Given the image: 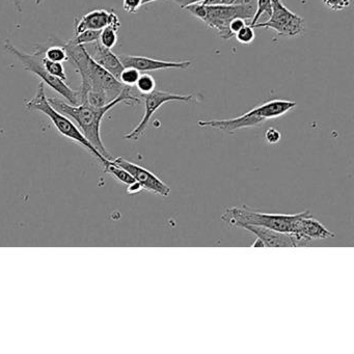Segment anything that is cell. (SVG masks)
Listing matches in <instances>:
<instances>
[{
	"mask_svg": "<svg viewBox=\"0 0 354 354\" xmlns=\"http://www.w3.org/2000/svg\"><path fill=\"white\" fill-rule=\"evenodd\" d=\"M47 99L53 109L71 118L88 142L107 159H111V155L105 148L101 138V123L105 115L120 103H126L127 105L140 104V98L134 94L133 86H127L118 98L102 107L92 106L88 102H82L74 106L59 98Z\"/></svg>",
	"mask_w": 354,
	"mask_h": 354,
	"instance_id": "cell-1",
	"label": "cell"
},
{
	"mask_svg": "<svg viewBox=\"0 0 354 354\" xmlns=\"http://www.w3.org/2000/svg\"><path fill=\"white\" fill-rule=\"evenodd\" d=\"M65 47L68 55V62L75 67L80 74L82 86H80V98H84L88 92L104 93L109 102L120 96L126 86H124L113 74L101 67L88 55L84 45L75 44L73 41L68 42L59 40ZM82 102V101H80Z\"/></svg>",
	"mask_w": 354,
	"mask_h": 354,
	"instance_id": "cell-2",
	"label": "cell"
},
{
	"mask_svg": "<svg viewBox=\"0 0 354 354\" xmlns=\"http://www.w3.org/2000/svg\"><path fill=\"white\" fill-rule=\"evenodd\" d=\"M310 214V210L296 214H274V213H263L254 210L250 207H232L225 209L221 215V219L227 225L236 227L243 225H258L283 233H293L296 223L304 215Z\"/></svg>",
	"mask_w": 354,
	"mask_h": 354,
	"instance_id": "cell-3",
	"label": "cell"
},
{
	"mask_svg": "<svg viewBox=\"0 0 354 354\" xmlns=\"http://www.w3.org/2000/svg\"><path fill=\"white\" fill-rule=\"evenodd\" d=\"M295 107L296 103L293 101L271 100L234 119L198 121V124L200 127L214 128V129L234 133L244 128L259 127L268 120L277 119L293 111Z\"/></svg>",
	"mask_w": 354,
	"mask_h": 354,
	"instance_id": "cell-4",
	"label": "cell"
},
{
	"mask_svg": "<svg viewBox=\"0 0 354 354\" xmlns=\"http://www.w3.org/2000/svg\"><path fill=\"white\" fill-rule=\"evenodd\" d=\"M45 48H46V45H37L36 51L32 55H28V53L18 49L9 39L3 42V49L9 55L15 57L16 59L24 66V70L32 72V74L40 77L45 84L50 86L57 94L61 95L69 104L74 105V106L80 105V101H82L80 90H73L66 84V82L50 75L45 69L44 65H43Z\"/></svg>",
	"mask_w": 354,
	"mask_h": 354,
	"instance_id": "cell-5",
	"label": "cell"
},
{
	"mask_svg": "<svg viewBox=\"0 0 354 354\" xmlns=\"http://www.w3.org/2000/svg\"><path fill=\"white\" fill-rule=\"evenodd\" d=\"M24 107H26V109H28V111H40V113H44V115H47L49 120L53 122V125H55V127L57 128V131H59L62 136L84 147L91 154L97 157L101 162L103 163L107 160V158H105L100 152H98V151L88 142V140L84 138V134L80 132V130L78 129L75 123H73L67 115L59 113L57 109H53V107L49 104L48 99H47L46 95H45L44 82H41L40 84H39L38 88H37L36 96H35L34 98L24 100Z\"/></svg>",
	"mask_w": 354,
	"mask_h": 354,
	"instance_id": "cell-6",
	"label": "cell"
},
{
	"mask_svg": "<svg viewBox=\"0 0 354 354\" xmlns=\"http://www.w3.org/2000/svg\"><path fill=\"white\" fill-rule=\"evenodd\" d=\"M194 17L202 20L209 28H215L219 37L223 40L233 38V34L230 30V24L234 18L252 21L256 12L242 7V6H204L202 3L188 6L185 8Z\"/></svg>",
	"mask_w": 354,
	"mask_h": 354,
	"instance_id": "cell-7",
	"label": "cell"
},
{
	"mask_svg": "<svg viewBox=\"0 0 354 354\" xmlns=\"http://www.w3.org/2000/svg\"><path fill=\"white\" fill-rule=\"evenodd\" d=\"M272 12L268 21L256 24L252 28H270L277 35L287 38L299 36L304 30V20L290 11L281 0H271Z\"/></svg>",
	"mask_w": 354,
	"mask_h": 354,
	"instance_id": "cell-8",
	"label": "cell"
},
{
	"mask_svg": "<svg viewBox=\"0 0 354 354\" xmlns=\"http://www.w3.org/2000/svg\"><path fill=\"white\" fill-rule=\"evenodd\" d=\"M140 98L142 99L146 106L144 117L140 123L129 133L126 134L124 138L129 140H138L140 136H144L148 128L150 120L152 119L154 113L165 103L169 102H184L190 103L194 101V95H178L173 93L161 92L154 90L149 94H140Z\"/></svg>",
	"mask_w": 354,
	"mask_h": 354,
	"instance_id": "cell-9",
	"label": "cell"
},
{
	"mask_svg": "<svg viewBox=\"0 0 354 354\" xmlns=\"http://www.w3.org/2000/svg\"><path fill=\"white\" fill-rule=\"evenodd\" d=\"M113 161L115 165H120V167L126 169L134 178V180L142 186V189L148 190V192L159 194V196H165V198H167L171 194V188L149 169L136 165V163L131 162L127 159L122 158V157L113 159Z\"/></svg>",
	"mask_w": 354,
	"mask_h": 354,
	"instance_id": "cell-10",
	"label": "cell"
},
{
	"mask_svg": "<svg viewBox=\"0 0 354 354\" xmlns=\"http://www.w3.org/2000/svg\"><path fill=\"white\" fill-rule=\"evenodd\" d=\"M242 229L254 234L262 241L264 248H296V246H308L312 242L302 239L293 233H283L258 225H243Z\"/></svg>",
	"mask_w": 354,
	"mask_h": 354,
	"instance_id": "cell-11",
	"label": "cell"
},
{
	"mask_svg": "<svg viewBox=\"0 0 354 354\" xmlns=\"http://www.w3.org/2000/svg\"><path fill=\"white\" fill-rule=\"evenodd\" d=\"M120 61L124 68H134L140 72L158 71V70L181 69L186 70L192 66V62H169L150 59L136 55H120Z\"/></svg>",
	"mask_w": 354,
	"mask_h": 354,
	"instance_id": "cell-12",
	"label": "cell"
},
{
	"mask_svg": "<svg viewBox=\"0 0 354 354\" xmlns=\"http://www.w3.org/2000/svg\"><path fill=\"white\" fill-rule=\"evenodd\" d=\"M113 26L119 30L121 26L119 16L115 13L113 10H94L88 12V14L78 20L75 26V35L80 34L84 30H102L106 26Z\"/></svg>",
	"mask_w": 354,
	"mask_h": 354,
	"instance_id": "cell-13",
	"label": "cell"
},
{
	"mask_svg": "<svg viewBox=\"0 0 354 354\" xmlns=\"http://www.w3.org/2000/svg\"><path fill=\"white\" fill-rule=\"evenodd\" d=\"M84 48L88 51L93 59L101 67L104 68L109 73L113 74L119 80L122 71L124 70L123 64L120 61L119 57L111 51V49L102 46L99 41L84 45Z\"/></svg>",
	"mask_w": 354,
	"mask_h": 354,
	"instance_id": "cell-14",
	"label": "cell"
},
{
	"mask_svg": "<svg viewBox=\"0 0 354 354\" xmlns=\"http://www.w3.org/2000/svg\"><path fill=\"white\" fill-rule=\"evenodd\" d=\"M293 234L310 242L316 239L333 238L335 236V233L329 231L320 221L313 218L310 214L304 215L297 221Z\"/></svg>",
	"mask_w": 354,
	"mask_h": 354,
	"instance_id": "cell-15",
	"label": "cell"
},
{
	"mask_svg": "<svg viewBox=\"0 0 354 354\" xmlns=\"http://www.w3.org/2000/svg\"><path fill=\"white\" fill-rule=\"evenodd\" d=\"M103 165H104L105 173L113 176L115 179L119 180L120 182L125 184V185H129V184L133 183L136 181L134 178L126 169H124L120 165H115L113 159H107L105 162H103Z\"/></svg>",
	"mask_w": 354,
	"mask_h": 354,
	"instance_id": "cell-16",
	"label": "cell"
},
{
	"mask_svg": "<svg viewBox=\"0 0 354 354\" xmlns=\"http://www.w3.org/2000/svg\"><path fill=\"white\" fill-rule=\"evenodd\" d=\"M45 57L50 61L59 62V63L68 62L67 51H66L65 47L59 43V39L55 38V37L51 38L50 46L46 45V48H45Z\"/></svg>",
	"mask_w": 354,
	"mask_h": 354,
	"instance_id": "cell-17",
	"label": "cell"
},
{
	"mask_svg": "<svg viewBox=\"0 0 354 354\" xmlns=\"http://www.w3.org/2000/svg\"><path fill=\"white\" fill-rule=\"evenodd\" d=\"M118 28H113V26H106L101 30L100 38H99V42L101 43L102 46L106 47L109 49H113V47L117 45L118 39Z\"/></svg>",
	"mask_w": 354,
	"mask_h": 354,
	"instance_id": "cell-18",
	"label": "cell"
},
{
	"mask_svg": "<svg viewBox=\"0 0 354 354\" xmlns=\"http://www.w3.org/2000/svg\"><path fill=\"white\" fill-rule=\"evenodd\" d=\"M43 65H44L45 69L48 72L50 75L55 76V77L59 78L63 82H67L68 76L65 72V68H64L63 64L59 62H53L50 59H46L44 57L43 59Z\"/></svg>",
	"mask_w": 354,
	"mask_h": 354,
	"instance_id": "cell-19",
	"label": "cell"
},
{
	"mask_svg": "<svg viewBox=\"0 0 354 354\" xmlns=\"http://www.w3.org/2000/svg\"><path fill=\"white\" fill-rule=\"evenodd\" d=\"M136 90L140 94H149L156 88V82L150 74H142L136 84Z\"/></svg>",
	"mask_w": 354,
	"mask_h": 354,
	"instance_id": "cell-20",
	"label": "cell"
},
{
	"mask_svg": "<svg viewBox=\"0 0 354 354\" xmlns=\"http://www.w3.org/2000/svg\"><path fill=\"white\" fill-rule=\"evenodd\" d=\"M100 34L101 30H84V32H80V34L75 35V37L72 39V41H73L75 44L78 45L91 44V43L99 41Z\"/></svg>",
	"mask_w": 354,
	"mask_h": 354,
	"instance_id": "cell-21",
	"label": "cell"
},
{
	"mask_svg": "<svg viewBox=\"0 0 354 354\" xmlns=\"http://www.w3.org/2000/svg\"><path fill=\"white\" fill-rule=\"evenodd\" d=\"M271 12H272V1L271 0H258L257 1L256 14L250 21V26L252 28L254 24H258L261 16L264 15V14H267L270 17Z\"/></svg>",
	"mask_w": 354,
	"mask_h": 354,
	"instance_id": "cell-22",
	"label": "cell"
},
{
	"mask_svg": "<svg viewBox=\"0 0 354 354\" xmlns=\"http://www.w3.org/2000/svg\"><path fill=\"white\" fill-rule=\"evenodd\" d=\"M140 76V73L138 70L134 69V68H124L121 75H120L119 80L124 86H134L136 82H138Z\"/></svg>",
	"mask_w": 354,
	"mask_h": 354,
	"instance_id": "cell-23",
	"label": "cell"
},
{
	"mask_svg": "<svg viewBox=\"0 0 354 354\" xmlns=\"http://www.w3.org/2000/svg\"><path fill=\"white\" fill-rule=\"evenodd\" d=\"M234 37H235L236 40H237L238 43H240V44L250 45L254 42L256 35H254V28L246 24L241 30H238Z\"/></svg>",
	"mask_w": 354,
	"mask_h": 354,
	"instance_id": "cell-24",
	"label": "cell"
},
{
	"mask_svg": "<svg viewBox=\"0 0 354 354\" xmlns=\"http://www.w3.org/2000/svg\"><path fill=\"white\" fill-rule=\"evenodd\" d=\"M323 5L331 11H344L351 5V0H322Z\"/></svg>",
	"mask_w": 354,
	"mask_h": 354,
	"instance_id": "cell-25",
	"label": "cell"
},
{
	"mask_svg": "<svg viewBox=\"0 0 354 354\" xmlns=\"http://www.w3.org/2000/svg\"><path fill=\"white\" fill-rule=\"evenodd\" d=\"M257 1L258 0H223V5L242 6V7L248 8V9L256 12Z\"/></svg>",
	"mask_w": 354,
	"mask_h": 354,
	"instance_id": "cell-26",
	"label": "cell"
},
{
	"mask_svg": "<svg viewBox=\"0 0 354 354\" xmlns=\"http://www.w3.org/2000/svg\"><path fill=\"white\" fill-rule=\"evenodd\" d=\"M142 6V0H123L124 11L129 14H136Z\"/></svg>",
	"mask_w": 354,
	"mask_h": 354,
	"instance_id": "cell-27",
	"label": "cell"
},
{
	"mask_svg": "<svg viewBox=\"0 0 354 354\" xmlns=\"http://www.w3.org/2000/svg\"><path fill=\"white\" fill-rule=\"evenodd\" d=\"M281 132L275 128H269L265 133V138H266L267 142L270 145L277 144L281 140Z\"/></svg>",
	"mask_w": 354,
	"mask_h": 354,
	"instance_id": "cell-28",
	"label": "cell"
},
{
	"mask_svg": "<svg viewBox=\"0 0 354 354\" xmlns=\"http://www.w3.org/2000/svg\"><path fill=\"white\" fill-rule=\"evenodd\" d=\"M244 26H246V21L244 19H242V18H234L233 20H232L231 24H230V30H231L232 34H233V36H235L236 32H238V30H241L242 28H243Z\"/></svg>",
	"mask_w": 354,
	"mask_h": 354,
	"instance_id": "cell-29",
	"label": "cell"
},
{
	"mask_svg": "<svg viewBox=\"0 0 354 354\" xmlns=\"http://www.w3.org/2000/svg\"><path fill=\"white\" fill-rule=\"evenodd\" d=\"M180 7L185 9L188 6L196 5V3H204L205 0H174Z\"/></svg>",
	"mask_w": 354,
	"mask_h": 354,
	"instance_id": "cell-30",
	"label": "cell"
},
{
	"mask_svg": "<svg viewBox=\"0 0 354 354\" xmlns=\"http://www.w3.org/2000/svg\"><path fill=\"white\" fill-rule=\"evenodd\" d=\"M142 186L138 183V181H134L133 183L127 185V194H136L138 192H142Z\"/></svg>",
	"mask_w": 354,
	"mask_h": 354,
	"instance_id": "cell-31",
	"label": "cell"
},
{
	"mask_svg": "<svg viewBox=\"0 0 354 354\" xmlns=\"http://www.w3.org/2000/svg\"><path fill=\"white\" fill-rule=\"evenodd\" d=\"M13 5L17 13H22V12H24V8H22V0H13Z\"/></svg>",
	"mask_w": 354,
	"mask_h": 354,
	"instance_id": "cell-32",
	"label": "cell"
},
{
	"mask_svg": "<svg viewBox=\"0 0 354 354\" xmlns=\"http://www.w3.org/2000/svg\"><path fill=\"white\" fill-rule=\"evenodd\" d=\"M223 0H205L202 5L204 6H218L223 5Z\"/></svg>",
	"mask_w": 354,
	"mask_h": 354,
	"instance_id": "cell-33",
	"label": "cell"
},
{
	"mask_svg": "<svg viewBox=\"0 0 354 354\" xmlns=\"http://www.w3.org/2000/svg\"><path fill=\"white\" fill-rule=\"evenodd\" d=\"M252 248H264L262 241H261L260 239H258V238H257L256 241H254V243H252Z\"/></svg>",
	"mask_w": 354,
	"mask_h": 354,
	"instance_id": "cell-34",
	"label": "cell"
},
{
	"mask_svg": "<svg viewBox=\"0 0 354 354\" xmlns=\"http://www.w3.org/2000/svg\"><path fill=\"white\" fill-rule=\"evenodd\" d=\"M142 6L148 5V3H153V1H157V0H142Z\"/></svg>",
	"mask_w": 354,
	"mask_h": 354,
	"instance_id": "cell-35",
	"label": "cell"
},
{
	"mask_svg": "<svg viewBox=\"0 0 354 354\" xmlns=\"http://www.w3.org/2000/svg\"><path fill=\"white\" fill-rule=\"evenodd\" d=\"M43 1H44V0H36V5L37 6H40L41 3H43Z\"/></svg>",
	"mask_w": 354,
	"mask_h": 354,
	"instance_id": "cell-36",
	"label": "cell"
}]
</instances>
